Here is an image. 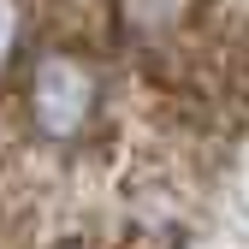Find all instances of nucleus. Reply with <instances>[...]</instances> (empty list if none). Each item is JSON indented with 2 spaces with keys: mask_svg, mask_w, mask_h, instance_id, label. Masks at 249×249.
<instances>
[{
  "mask_svg": "<svg viewBox=\"0 0 249 249\" xmlns=\"http://www.w3.org/2000/svg\"><path fill=\"white\" fill-rule=\"evenodd\" d=\"M18 53V0H0V71L12 66Z\"/></svg>",
  "mask_w": 249,
  "mask_h": 249,
  "instance_id": "nucleus-2",
  "label": "nucleus"
},
{
  "mask_svg": "<svg viewBox=\"0 0 249 249\" xmlns=\"http://www.w3.org/2000/svg\"><path fill=\"white\" fill-rule=\"evenodd\" d=\"M89 113H95V71L71 53H48L30 71V124L48 142H71L83 137Z\"/></svg>",
  "mask_w": 249,
  "mask_h": 249,
  "instance_id": "nucleus-1",
  "label": "nucleus"
}]
</instances>
